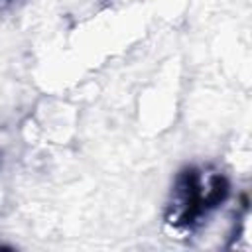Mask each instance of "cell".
<instances>
[{
	"label": "cell",
	"mask_w": 252,
	"mask_h": 252,
	"mask_svg": "<svg viewBox=\"0 0 252 252\" xmlns=\"http://www.w3.org/2000/svg\"><path fill=\"white\" fill-rule=\"evenodd\" d=\"M226 195L228 181L222 173L209 167H187L175 179L165 222L175 230L191 232L226 199Z\"/></svg>",
	"instance_id": "6da1fadb"
},
{
	"label": "cell",
	"mask_w": 252,
	"mask_h": 252,
	"mask_svg": "<svg viewBox=\"0 0 252 252\" xmlns=\"http://www.w3.org/2000/svg\"><path fill=\"white\" fill-rule=\"evenodd\" d=\"M10 2H12V0H0V12H2V10H4V8L10 4Z\"/></svg>",
	"instance_id": "7a4b0ae2"
}]
</instances>
